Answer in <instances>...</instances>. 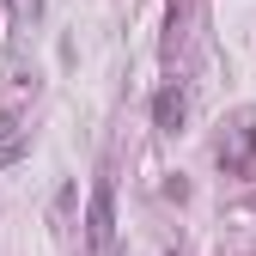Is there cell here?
<instances>
[{
  "instance_id": "cell-1",
  "label": "cell",
  "mask_w": 256,
  "mask_h": 256,
  "mask_svg": "<svg viewBox=\"0 0 256 256\" xmlns=\"http://www.w3.org/2000/svg\"><path fill=\"white\" fill-rule=\"evenodd\" d=\"M86 232H92V250H110V238H116V189H110V177H98V189H92Z\"/></svg>"
},
{
  "instance_id": "cell-2",
  "label": "cell",
  "mask_w": 256,
  "mask_h": 256,
  "mask_svg": "<svg viewBox=\"0 0 256 256\" xmlns=\"http://www.w3.org/2000/svg\"><path fill=\"white\" fill-rule=\"evenodd\" d=\"M183 116H189V92H183V86H158V92H152V122L165 128V134H177Z\"/></svg>"
},
{
  "instance_id": "cell-3",
  "label": "cell",
  "mask_w": 256,
  "mask_h": 256,
  "mask_svg": "<svg viewBox=\"0 0 256 256\" xmlns=\"http://www.w3.org/2000/svg\"><path fill=\"white\" fill-rule=\"evenodd\" d=\"M24 146H30V134L18 128V116H0V171H6V165H18V158H24Z\"/></svg>"
}]
</instances>
